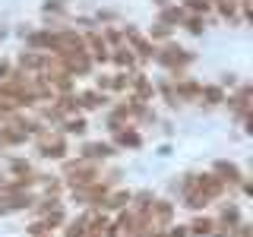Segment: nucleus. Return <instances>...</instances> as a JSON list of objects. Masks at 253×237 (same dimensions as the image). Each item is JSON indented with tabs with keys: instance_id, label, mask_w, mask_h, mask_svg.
Masks as SVG:
<instances>
[{
	"instance_id": "nucleus-10",
	"label": "nucleus",
	"mask_w": 253,
	"mask_h": 237,
	"mask_svg": "<svg viewBox=\"0 0 253 237\" xmlns=\"http://www.w3.org/2000/svg\"><path fill=\"white\" fill-rule=\"evenodd\" d=\"M19 67L22 70H44L47 67V57H44V54H38V51H22L19 54Z\"/></svg>"
},
{
	"instance_id": "nucleus-22",
	"label": "nucleus",
	"mask_w": 253,
	"mask_h": 237,
	"mask_svg": "<svg viewBox=\"0 0 253 237\" xmlns=\"http://www.w3.org/2000/svg\"><path fill=\"white\" fill-rule=\"evenodd\" d=\"M187 16L180 6H165V13H162V22H184Z\"/></svg>"
},
{
	"instance_id": "nucleus-11",
	"label": "nucleus",
	"mask_w": 253,
	"mask_h": 237,
	"mask_svg": "<svg viewBox=\"0 0 253 237\" xmlns=\"http://www.w3.org/2000/svg\"><path fill=\"white\" fill-rule=\"evenodd\" d=\"M85 44H92V47H95V60H98V63L111 60V54H108V44H105V38H101L98 32H92V35L85 38Z\"/></svg>"
},
{
	"instance_id": "nucleus-23",
	"label": "nucleus",
	"mask_w": 253,
	"mask_h": 237,
	"mask_svg": "<svg viewBox=\"0 0 253 237\" xmlns=\"http://www.w3.org/2000/svg\"><path fill=\"white\" fill-rule=\"evenodd\" d=\"M85 126H89V123H85L83 117H73V120H67V123H63V133H70V136L76 133V136H79V133H85Z\"/></svg>"
},
{
	"instance_id": "nucleus-6",
	"label": "nucleus",
	"mask_w": 253,
	"mask_h": 237,
	"mask_svg": "<svg viewBox=\"0 0 253 237\" xmlns=\"http://www.w3.org/2000/svg\"><path fill=\"white\" fill-rule=\"evenodd\" d=\"M114 155V149L108 146V142H85L83 146V158L85 161H98V158H111Z\"/></svg>"
},
{
	"instance_id": "nucleus-21",
	"label": "nucleus",
	"mask_w": 253,
	"mask_h": 237,
	"mask_svg": "<svg viewBox=\"0 0 253 237\" xmlns=\"http://www.w3.org/2000/svg\"><path fill=\"white\" fill-rule=\"evenodd\" d=\"M111 57H114V63H117V67H126V70L133 67V54H130V47H121V51H114Z\"/></svg>"
},
{
	"instance_id": "nucleus-5",
	"label": "nucleus",
	"mask_w": 253,
	"mask_h": 237,
	"mask_svg": "<svg viewBox=\"0 0 253 237\" xmlns=\"http://www.w3.org/2000/svg\"><path fill=\"white\" fill-rule=\"evenodd\" d=\"M124 35L133 41V47L139 51V57H155V44H152V41H146V38H142L136 29H130V26H126V29H124Z\"/></svg>"
},
{
	"instance_id": "nucleus-18",
	"label": "nucleus",
	"mask_w": 253,
	"mask_h": 237,
	"mask_svg": "<svg viewBox=\"0 0 253 237\" xmlns=\"http://www.w3.org/2000/svg\"><path fill=\"white\" fill-rule=\"evenodd\" d=\"M234 225H241V212H237V205H225V209H221V228L231 231Z\"/></svg>"
},
{
	"instance_id": "nucleus-8",
	"label": "nucleus",
	"mask_w": 253,
	"mask_h": 237,
	"mask_svg": "<svg viewBox=\"0 0 253 237\" xmlns=\"http://www.w3.org/2000/svg\"><path fill=\"white\" fill-rule=\"evenodd\" d=\"M174 98H184V101H193L200 98V82H193V79H180L177 85H174Z\"/></svg>"
},
{
	"instance_id": "nucleus-24",
	"label": "nucleus",
	"mask_w": 253,
	"mask_h": 237,
	"mask_svg": "<svg viewBox=\"0 0 253 237\" xmlns=\"http://www.w3.org/2000/svg\"><path fill=\"white\" fill-rule=\"evenodd\" d=\"M16 114V105L10 98H0V117H13Z\"/></svg>"
},
{
	"instance_id": "nucleus-27",
	"label": "nucleus",
	"mask_w": 253,
	"mask_h": 237,
	"mask_svg": "<svg viewBox=\"0 0 253 237\" xmlns=\"http://www.w3.org/2000/svg\"><path fill=\"white\" fill-rule=\"evenodd\" d=\"M187 6L193 13H206V10H209V0H187Z\"/></svg>"
},
{
	"instance_id": "nucleus-15",
	"label": "nucleus",
	"mask_w": 253,
	"mask_h": 237,
	"mask_svg": "<svg viewBox=\"0 0 253 237\" xmlns=\"http://www.w3.org/2000/svg\"><path fill=\"white\" fill-rule=\"evenodd\" d=\"M89 234V215H79L67 225V237H85Z\"/></svg>"
},
{
	"instance_id": "nucleus-30",
	"label": "nucleus",
	"mask_w": 253,
	"mask_h": 237,
	"mask_svg": "<svg viewBox=\"0 0 253 237\" xmlns=\"http://www.w3.org/2000/svg\"><path fill=\"white\" fill-rule=\"evenodd\" d=\"M29 234L32 237H42V234H47V225H44V221H35V225L29 228Z\"/></svg>"
},
{
	"instance_id": "nucleus-9",
	"label": "nucleus",
	"mask_w": 253,
	"mask_h": 237,
	"mask_svg": "<svg viewBox=\"0 0 253 237\" xmlns=\"http://www.w3.org/2000/svg\"><path fill=\"white\" fill-rule=\"evenodd\" d=\"M29 51H51L54 44V32H32V35L26 38Z\"/></svg>"
},
{
	"instance_id": "nucleus-1",
	"label": "nucleus",
	"mask_w": 253,
	"mask_h": 237,
	"mask_svg": "<svg viewBox=\"0 0 253 237\" xmlns=\"http://www.w3.org/2000/svg\"><path fill=\"white\" fill-rule=\"evenodd\" d=\"M63 171H67V184L73 187V190H79V187H89L92 180H98L95 177V164H89V161H67L63 164Z\"/></svg>"
},
{
	"instance_id": "nucleus-34",
	"label": "nucleus",
	"mask_w": 253,
	"mask_h": 237,
	"mask_svg": "<svg viewBox=\"0 0 253 237\" xmlns=\"http://www.w3.org/2000/svg\"><path fill=\"white\" fill-rule=\"evenodd\" d=\"M3 212H6V209H3V205H0V215H3Z\"/></svg>"
},
{
	"instance_id": "nucleus-32",
	"label": "nucleus",
	"mask_w": 253,
	"mask_h": 237,
	"mask_svg": "<svg viewBox=\"0 0 253 237\" xmlns=\"http://www.w3.org/2000/svg\"><path fill=\"white\" fill-rule=\"evenodd\" d=\"M10 76V63H0V79H6Z\"/></svg>"
},
{
	"instance_id": "nucleus-3",
	"label": "nucleus",
	"mask_w": 253,
	"mask_h": 237,
	"mask_svg": "<svg viewBox=\"0 0 253 237\" xmlns=\"http://www.w3.org/2000/svg\"><path fill=\"white\" fill-rule=\"evenodd\" d=\"M193 190L203 193L206 199H218V196L225 193V180L215 177V174H200V177L193 180Z\"/></svg>"
},
{
	"instance_id": "nucleus-33",
	"label": "nucleus",
	"mask_w": 253,
	"mask_h": 237,
	"mask_svg": "<svg viewBox=\"0 0 253 237\" xmlns=\"http://www.w3.org/2000/svg\"><path fill=\"white\" fill-rule=\"evenodd\" d=\"M155 3H162V6H165V3H168V0H155Z\"/></svg>"
},
{
	"instance_id": "nucleus-12",
	"label": "nucleus",
	"mask_w": 253,
	"mask_h": 237,
	"mask_svg": "<svg viewBox=\"0 0 253 237\" xmlns=\"http://www.w3.org/2000/svg\"><path fill=\"white\" fill-rule=\"evenodd\" d=\"M200 98L206 105H221L225 101V89L221 85H200Z\"/></svg>"
},
{
	"instance_id": "nucleus-28",
	"label": "nucleus",
	"mask_w": 253,
	"mask_h": 237,
	"mask_svg": "<svg viewBox=\"0 0 253 237\" xmlns=\"http://www.w3.org/2000/svg\"><path fill=\"white\" fill-rule=\"evenodd\" d=\"M152 35H155V38H168V35H171V26H168V22H158V26L152 29Z\"/></svg>"
},
{
	"instance_id": "nucleus-19",
	"label": "nucleus",
	"mask_w": 253,
	"mask_h": 237,
	"mask_svg": "<svg viewBox=\"0 0 253 237\" xmlns=\"http://www.w3.org/2000/svg\"><path fill=\"white\" fill-rule=\"evenodd\" d=\"M130 82H133V85H136V95H139V101H146V98H149V95H152V82H149V79H146V76H142V73H136V76H133V79H130Z\"/></svg>"
},
{
	"instance_id": "nucleus-17",
	"label": "nucleus",
	"mask_w": 253,
	"mask_h": 237,
	"mask_svg": "<svg viewBox=\"0 0 253 237\" xmlns=\"http://www.w3.org/2000/svg\"><path fill=\"white\" fill-rule=\"evenodd\" d=\"M130 199H133L130 193H108L105 199H101V205H105V209H124Z\"/></svg>"
},
{
	"instance_id": "nucleus-35",
	"label": "nucleus",
	"mask_w": 253,
	"mask_h": 237,
	"mask_svg": "<svg viewBox=\"0 0 253 237\" xmlns=\"http://www.w3.org/2000/svg\"><path fill=\"white\" fill-rule=\"evenodd\" d=\"M42 237H47V234H42Z\"/></svg>"
},
{
	"instance_id": "nucleus-14",
	"label": "nucleus",
	"mask_w": 253,
	"mask_h": 237,
	"mask_svg": "<svg viewBox=\"0 0 253 237\" xmlns=\"http://www.w3.org/2000/svg\"><path fill=\"white\" fill-rule=\"evenodd\" d=\"M54 108H57L60 114L67 117V114H73V111H79V98H76V95H70V92H67V95H60V98L54 101Z\"/></svg>"
},
{
	"instance_id": "nucleus-25",
	"label": "nucleus",
	"mask_w": 253,
	"mask_h": 237,
	"mask_svg": "<svg viewBox=\"0 0 253 237\" xmlns=\"http://www.w3.org/2000/svg\"><path fill=\"white\" fill-rule=\"evenodd\" d=\"M130 79H133V76H126V73H121V76H117V79H111V89H117V92H121V89H126V85H130Z\"/></svg>"
},
{
	"instance_id": "nucleus-16",
	"label": "nucleus",
	"mask_w": 253,
	"mask_h": 237,
	"mask_svg": "<svg viewBox=\"0 0 253 237\" xmlns=\"http://www.w3.org/2000/svg\"><path fill=\"white\" fill-rule=\"evenodd\" d=\"M212 231H215V221L206 218V215H200L193 225H190V234H196V237H206V234H212Z\"/></svg>"
},
{
	"instance_id": "nucleus-20",
	"label": "nucleus",
	"mask_w": 253,
	"mask_h": 237,
	"mask_svg": "<svg viewBox=\"0 0 253 237\" xmlns=\"http://www.w3.org/2000/svg\"><path fill=\"white\" fill-rule=\"evenodd\" d=\"M105 95H98V92H85V95H79V108H101V105H105Z\"/></svg>"
},
{
	"instance_id": "nucleus-4",
	"label": "nucleus",
	"mask_w": 253,
	"mask_h": 237,
	"mask_svg": "<svg viewBox=\"0 0 253 237\" xmlns=\"http://www.w3.org/2000/svg\"><path fill=\"white\" fill-rule=\"evenodd\" d=\"M38 136H42L38 152H42L44 158H63V155H67V139H63V136H47L44 130L38 133Z\"/></svg>"
},
{
	"instance_id": "nucleus-26",
	"label": "nucleus",
	"mask_w": 253,
	"mask_h": 237,
	"mask_svg": "<svg viewBox=\"0 0 253 237\" xmlns=\"http://www.w3.org/2000/svg\"><path fill=\"white\" fill-rule=\"evenodd\" d=\"M184 22H187V29L193 32V35H200V32H203V19H200V16H190V19H184Z\"/></svg>"
},
{
	"instance_id": "nucleus-29",
	"label": "nucleus",
	"mask_w": 253,
	"mask_h": 237,
	"mask_svg": "<svg viewBox=\"0 0 253 237\" xmlns=\"http://www.w3.org/2000/svg\"><path fill=\"white\" fill-rule=\"evenodd\" d=\"M13 174H32L29 161H22V158H16V161H13Z\"/></svg>"
},
{
	"instance_id": "nucleus-7",
	"label": "nucleus",
	"mask_w": 253,
	"mask_h": 237,
	"mask_svg": "<svg viewBox=\"0 0 253 237\" xmlns=\"http://www.w3.org/2000/svg\"><path fill=\"white\" fill-rule=\"evenodd\" d=\"M215 177H221L225 184H237L244 174H241V168H237L234 161H215Z\"/></svg>"
},
{
	"instance_id": "nucleus-2",
	"label": "nucleus",
	"mask_w": 253,
	"mask_h": 237,
	"mask_svg": "<svg viewBox=\"0 0 253 237\" xmlns=\"http://www.w3.org/2000/svg\"><path fill=\"white\" fill-rule=\"evenodd\" d=\"M155 60L168 70H180V67H187V63H193V54H187L184 47H177V44H168V47H162V51H155Z\"/></svg>"
},
{
	"instance_id": "nucleus-13",
	"label": "nucleus",
	"mask_w": 253,
	"mask_h": 237,
	"mask_svg": "<svg viewBox=\"0 0 253 237\" xmlns=\"http://www.w3.org/2000/svg\"><path fill=\"white\" fill-rule=\"evenodd\" d=\"M114 139H117V146H124V149H126V146L136 149L139 142H142L136 130H124V126H117V130H114Z\"/></svg>"
},
{
	"instance_id": "nucleus-31",
	"label": "nucleus",
	"mask_w": 253,
	"mask_h": 237,
	"mask_svg": "<svg viewBox=\"0 0 253 237\" xmlns=\"http://www.w3.org/2000/svg\"><path fill=\"white\" fill-rule=\"evenodd\" d=\"M187 234H190V231H187V228H174V231H171L168 237H187Z\"/></svg>"
}]
</instances>
